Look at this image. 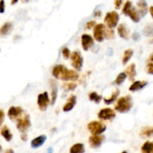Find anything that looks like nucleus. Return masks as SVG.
I'll use <instances>...</instances> for the list:
<instances>
[{
  "mask_svg": "<svg viewBox=\"0 0 153 153\" xmlns=\"http://www.w3.org/2000/svg\"><path fill=\"white\" fill-rule=\"evenodd\" d=\"M122 4H123V0H114V5H115V8L116 9L120 8Z\"/></svg>",
  "mask_w": 153,
  "mask_h": 153,
  "instance_id": "e433bc0d",
  "label": "nucleus"
},
{
  "mask_svg": "<svg viewBox=\"0 0 153 153\" xmlns=\"http://www.w3.org/2000/svg\"><path fill=\"white\" fill-rule=\"evenodd\" d=\"M89 99L91 101H93L98 104L101 102L102 97L101 95H99L97 92H92L89 94Z\"/></svg>",
  "mask_w": 153,
  "mask_h": 153,
  "instance_id": "bb28decb",
  "label": "nucleus"
},
{
  "mask_svg": "<svg viewBox=\"0 0 153 153\" xmlns=\"http://www.w3.org/2000/svg\"><path fill=\"white\" fill-rule=\"evenodd\" d=\"M152 132H153V130H152Z\"/></svg>",
  "mask_w": 153,
  "mask_h": 153,
  "instance_id": "864d4df0",
  "label": "nucleus"
},
{
  "mask_svg": "<svg viewBox=\"0 0 153 153\" xmlns=\"http://www.w3.org/2000/svg\"><path fill=\"white\" fill-rule=\"evenodd\" d=\"M137 7H138V12L140 13V16L142 17L146 16L148 12V6L146 0H139L137 1Z\"/></svg>",
  "mask_w": 153,
  "mask_h": 153,
  "instance_id": "2eb2a0df",
  "label": "nucleus"
},
{
  "mask_svg": "<svg viewBox=\"0 0 153 153\" xmlns=\"http://www.w3.org/2000/svg\"><path fill=\"white\" fill-rule=\"evenodd\" d=\"M117 33L121 38H123L125 40H128L129 37V29L127 28L125 24H120L117 27Z\"/></svg>",
  "mask_w": 153,
  "mask_h": 153,
  "instance_id": "ddd939ff",
  "label": "nucleus"
},
{
  "mask_svg": "<svg viewBox=\"0 0 153 153\" xmlns=\"http://www.w3.org/2000/svg\"><path fill=\"white\" fill-rule=\"evenodd\" d=\"M12 30V23L11 22H5L4 25L1 26L0 29V34L1 36L7 35Z\"/></svg>",
  "mask_w": 153,
  "mask_h": 153,
  "instance_id": "4be33fe9",
  "label": "nucleus"
},
{
  "mask_svg": "<svg viewBox=\"0 0 153 153\" xmlns=\"http://www.w3.org/2000/svg\"><path fill=\"white\" fill-rule=\"evenodd\" d=\"M62 55L65 59H69L70 57V51L68 48L64 47L62 49Z\"/></svg>",
  "mask_w": 153,
  "mask_h": 153,
  "instance_id": "72a5a7b5",
  "label": "nucleus"
},
{
  "mask_svg": "<svg viewBox=\"0 0 153 153\" xmlns=\"http://www.w3.org/2000/svg\"><path fill=\"white\" fill-rule=\"evenodd\" d=\"M63 87H64L67 91H73L76 89V87H77V85H76V83H73V82H70V83L64 84Z\"/></svg>",
  "mask_w": 153,
  "mask_h": 153,
  "instance_id": "2f4dec72",
  "label": "nucleus"
},
{
  "mask_svg": "<svg viewBox=\"0 0 153 153\" xmlns=\"http://www.w3.org/2000/svg\"><path fill=\"white\" fill-rule=\"evenodd\" d=\"M132 39L134 40H135V41H137V40L140 39V34H139L138 33H137V32L134 33V34H133V35H132Z\"/></svg>",
  "mask_w": 153,
  "mask_h": 153,
  "instance_id": "ea45409f",
  "label": "nucleus"
},
{
  "mask_svg": "<svg viewBox=\"0 0 153 153\" xmlns=\"http://www.w3.org/2000/svg\"><path fill=\"white\" fill-rule=\"evenodd\" d=\"M4 0H0V13H4Z\"/></svg>",
  "mask_w": 153,
  "mask_h": 153,
  "instance_id": "58836bf2",
  "label": "nucleus"
},
{
  "mask_svg": "<svg viewBox=\"0 0 153 153\" xmlns=\"http://www.w3.org/2000/svg\"><path fill=\"white\" fill-rule=\"evenodd\" d=\"M149 60H150L151 61H153V55H152V56L150 57V58H149Z\"/></svg>",
  "mask_w": 153,
  "mask_h": 153,
  "instance_id": "de8ad7c7",
  "label": "nucleus"
},
{
  "mask_svg": "<svg viewBox=\"0 0 153 153\" xmlns=\"http://www.w3.org/2000/svg\"><path fill=\"white\" fill-rule=\"evenodd\" d=\"M128 16L131 18V20L134 22H139L140 19V13H139L138 10L135 8V7H131V10L128 13Z\"/></svg>",
  "mask_w": 153,
  "mask_h": 153,
  "instance_id": "aec40b11",
  "label": "nucleus"
},
{
  "mask_svg": "<svg viewBox=\"0 0 153 153\" xmlns=\"http://www.w3.org/2000/svg\"><path fill=\"white\" fill-rule=\"evenodd\" d=\"M31 126V121H30L29 116L25 114V116L20 119H17V123H16V128L20 132L25 133L27 130Z\"/></svg>",
  "mask_w": 153,
  "mask_h": 153,
  "instance_id": "423d86ee",
  "label": "nucleus"
},
{
  "mask_svg": "<svg viewBox=\"0 0 153 153\" xmlns=\"http://www.w3.org/2000/svg\"><path fill=\"white\" fill-rule=\"evenodd\" d=\"M49 103V98L47 92H44L40 94L37 97V105H38L39 109L42 111H44L47 109L48 105Z\"/></svg>",
  "mask_w": 153,
  "mask_h": 153,
  "instance_id": "0eeeda50",
  "label": "nucleus"
},
{
  "mask_svg": "<svg viewBox=\"0 0 153 153\" xmlns=\"http://www.w3.org/2000/svg\"><path fill=\"white\" fill-rule=\"evenodd\" d=\"M0 133H1V135L5 139L6 141L9 142L12 140L13 135H12L10 129H9V128H7V126H4L1 128Z\"/></svg>",
  "mask_w": 153,
  "mask_h": 153,
  "instance_id": "412c9836",
  "label": "nucleus"
},
{
  "mask_svg": "<svg viewBox=\"0 0 153 153\" xmlns=\"http://www.w3.org/2000/svg\"><path fill=\"white\" fill-rule=\"evenodd\" d=\"M116 117V113L111 108H103L99 112L98 117L102 120H111Z\"/></svg>",
  "mask_w": 153,
  "mask_h": 153,
  "instance_id": "1a4fd4ad",
  "label": "nucleus"
},
{
  "mask_svg": "<svg viewBox=\"0 0 153 153\" xmlns=\"http://www.w3.org/2000/svg\"><path fill=\"white\" fill-rule=\"evenodd\" d=\"M146 73L148 74L153 75V63H149L146 66Z\"/></svg>",
  "mask_w": 153,
  "mask_h": 153,
  "instance_id": "c9c22d12",
  "label": "nucleus"
},
{
  "mask_svg": "<svg viewBox=\"0 0 153 153\" xmlns=\"http://www.w3.org/2000/svg\"><path fill=\"white\" fill-rule=\"evenodd\" d=\"M149 12H150L151 16H152V17L153 18V6H151V7H149Z\"/></svg>",
  "mask_w": 153,
  "mask_h": 153,
  "instance_id": "37998d69",
  "label": "nucleus"
},
{
  "mask_svg": "<svg viewBox=\"0 0 153 153\" xmlns=\"http://www.w3.org/2000/svg\"><path fill=\"white\" fill-rule=\"evenodd\" d=\"M76 104V96H71L67 100V102L63 107V111L64 112H68L71 111Z\"/></svg>",
  "mask_w": 153,
  "mask_h": 153,
  "instance_id": "f3484780",
  "label": "nucleus"
},
{
  "mask_svg": "<svg viewBox=\"0 0 153 153\" xmlns=\"http://www.w3.org/2000/svg\"><path fill=\"white\" fill-rule=\"evenodd\" d=\"M105 140V136L103 135H92L89 138L90 145L94 149H97L102 145Z\"/></svg>",
  "mask_w": 153,
  "mask_h": 153,
  "instance_id": "9b49d317",
  "label": "nucleus"
},
{
  "mask_svg": "<svg viewBox=\"0 0 153 153\" xmlns=\"http://www.w3.org/2000/svg\"><path fill=\"white\" fill-rule=\"evenodd\" d=\"M4 111L0 109V126H1V124H2V123L4 122Z\"/></svg>",
  "mask_w": 153,
  "mask_h": 153,
  "instance_id": "4c0bfd02",
  "label": "nucleus"
},
{
  "mask_svg": "<svg viewBox=\"0 0 153 153\" xmlns=\"http://www.w3.org/2000/svg\"><path fill=\"white\" fill-rule=\"evenodd\" d=\"M22 109L20 107H15V106H12L9 108L8 111H7V116L10 120H16L21 114L22 113Z\"/></svg>",
  "mask_w": 153,
  "mask_h": 153,
  "instance_id": "f8f14e48",
  "label": "nucleus"
},
{
  "mask_svg": "<svg viewBox=\"0 0 153 153\" xmlns=\"http://www.w3.org/2000/svg\"><path fill=\"white\" fill-rule=\"evenodd\" d=\"M101 15H102L101 10H97V11L94 13V16H96V17H100Z\"/></svg>",
  "mask_w": 153,
  "mask_h": 153,
  "instance_id": "a19ab883",
  "label": "nucleus"
},
{
  "mask_svg": "<svg viewBox=\"0 0 153 153\" xmlns=\"http://www.w3.org/2000/svg\"><path fill=\"white\" fill-rule=\"evenodd\" d=\"M148 82L146 81H142V82L141 81H136L129 87V91L131 92L140 91V90L143 89L145 86H146Z\"/></svg>",
  "mask_w": 153,
  "mask_h": 153,
  "instance_id": "dca6fc26",
  "label": "nucleus"
},
{
  "mask_svg": "<svg viewBox=\"0 0 153 153\" xmlns=\"http://www.w3.org/2000/svg\"><path fill=\"white\" fill-rule=\"evenodd\" d=\"M127 77V75L126 74V73H120L117 77L116 80H115V84L117 85H120L124 81L126 80Z\"/></svg>",
  "mask_w": 153,
  "mask_h": 153,
  "instance_id": "c756f323",
  "label": "nucleus"
},
{
  "mask_svg": "<svg viewBox=\"0 0 153 153\" xmlns=\"http://www.w3.org/2000/svg\"><path fill=\"white\" fill-rule=\"evenodd\" d=\"M114 37V31L113 29L111 28H108V29L105 30V38L110 40Z\"/></svg>",
  "mask_w": 153,
  "mask_h": 153,
  "instance_id": "7c9ffc66",
  "label": "nucleus"
},
{
  "mask_svg": "<svg viewBox=\"0 0 153 153\" xmlns=\"http://www.w3.org/2000/svg\"><path fill=\"white\" fill-rule=\"evenodd\" d=\"M21 139H22V141H26L27 140V134L25 133H23V134L21 135Z\"/></svg>",
  "mask_w": 153,
  "mask_h": 153,
  "instance_id": "79ce46f5",
  "label": "nucleus"
},
{
  "mask_svg": "<svg viewBox=\"0 0 153 153\" xmlns=\"http://www.w3.org/2000/svg\"><path fill=\"white\" fill-rule=\"evenodd\" d=\"M4 153H14V152H13V149H7V150L5 151V152H4Z\"/></svg>",
  "mask_w": 153,
  "mask_h": 153,
  "instance_id": "c03bdc74",
  "label": "nucleus"
},
{
  "mask_svg": "<svg viewBox=\"0 0 153 153\" xmlns=\"http://www.w3.org/2000/svg\"><path fill=\"white\" fill-rule=\"evenodd\" d=\"M51 85V105H54L56 102L57 97H58V88H57L56 83L54 81L50 82Z\"/></svg>",
  "mask_w": 153,
  "mask_h": 153,
  "instance_id": "a211bd4d",
  "label": "nucleus"
},
{
  "mask_svg": "<svg viewBox=\"0 0 153 153\" xmlns=\"http://www.w3.org/2000/svg\"><path fill=\"white\" fill-rule=\"evenodd\" d=\"M85 146L82 143H76L70 149V153H84Z\"/></svg>",
  "mask_w": 153,
  "mask_h": 153,
  "instance_id": "5701e85b",
  "label": "nucleus"
},
{
  "mask_svg": "<svg viewBox=\"0 0 153 153\" xmlns=\"http://www.w3.org/2000/svg\"><path fill=\"white\" fill-rule=\"evenodd\" d=\"M131 7H132V3H131V1H127L125 3V4H124V7L123 8V14H125L126 16H128V13H129V11L131 10Z\"/></svg>",
  "mask_w": 153,
  "mask_h": 153,
  "instance_id": "c85d7f7f",
  "label": "nucleus"
},
{
  "mask_svg": "<svg viewBox=\"0 0 153 153\" xmlns=\"http://www.w3.org/2000/svg\"><path fill=\"white\" fill-rule=\"evenodd\" d=\"M133 54H134V51H133L132 49H127V50H126L125 52H124L123 57V64H124V65L126 64L128 62V61L131 59Z\"/></svg>",
  "mask_w": 153,
  "mask_h": 153,
  "instance_id": "b1692460",
  "label": "nucleus"
},
{
  "mask_svg": "<svg viewBox=\"0 0 153 153\" xmlns=\"http://www.w3.org/2000/svg\"><path fill=\"white\" fill-rule=\"evenodd\" d=\"M88 128L93 135H100L106 130V126L99 121H92L88 125Z\"/></svg>",
  "mask_w": 153,
  "mask_h": 153,
  "instance_id": "7ed1b4c3",
  "label": "nucleus"
},
{
  "mask_svg": "<svg viewBox=\"0 0 153 153\" xmlns=\"http://www.w3.org/2000/svg\"><path fill=\"white\" fill-rule=\"evenodd\" d=\"M70 58H71L72 66L74 67V69L77 71H80L83 66V58L79 53V52H73L70 55Z\"/></svg>",
  "mask_w": 153,
  "mask_h": 153,
  "instance_id": "39448f33",
  "label": "nucleus"
},
{
  "mask_svg": "<svg viewBox=\"0 0 153 153\" xmlns=\"http://www.w3.org/2000/svg\"><path fill=\"white\" fill-rule=\"evenodd\" d=\"M143 34L146 37H152L153 36V24L147 25L143 31Z\"/></svg>",
  "mask_w": 153,
  "mask_h": 153,
  "instance_id": "cd10ccee",
  "label": "nucleus"
},
{
  "mask_svg": "<svg viewBox=\"0 0 153 153\" xmlns=\"http://www.w3.org/2000/svg\"><path fill=\"white\" fill-rule=\"evenodd\" d=\"M29 0H22V1H23V2H27V1H28Z\"/></svg>",
  "mask_w": 153,
  "mask_h": 153,
  "instance_id": "09e8293b",
  "label": "nucleus"
},
{
  "mask_svg": "<svg viewBox=\"0 0 153 153\" xmlns=\"http://www.w3.org/2000/svg\"><path fill=\"white\" fill-rule=\"evenodd\" d=\"M119 19V14L116 11H111L106 13L105 16L104 22H105L108 28L112 29V28H115L117 25Z\"/></svg>",
  "mask_w": 153,
  "mask_h": 153,
  "instance_id": "20e7f679",
  "label": "nucleus"
},
{
  "mask_svg": "<svg viewBox=\"0 0 153 153\" xmlns=\"http://www.w3.org/2000/svg\"><path fill=\"white\" fill-rule=\"evenodd\" d=\"M1 145H0V153H1Z\"/></svg>",
  "mask_w": 153,
  "mask_h": 153,
  "instance_id": "8fccbe9b",
  "label": "nucleus"
},
{
  "mask_svg": "<svg viewBox=\"0 0 153 153\" xmlns=\"http://www.w3.org/2000/svg\"><path fill=\"white\" fill-rule=\"evenodd\" d=\"M105 27L103 24H97L94 29V37L97 41L102 42L105 39Z\"/></svg>",
  "mask_w": 153,
  "mask_h": 153,
  "instance_id": "6e6552de",
  "label": "nucleus"
},
{
  "mask_svg": "<svg viewBox=\"0 0 153 153\" xmlns=\"http://www.w3.org/2000/svg\"><path fill=\"white\" fill-rule=\"evenodd\" d=\"M131 107H132L131 97L129 95H127L120 98L114 108L117 111L123 114L129 111Z\"/></svg>",
  "mask_w": 153,
  "mask_h": 153,
  "instance_id": "f03ea898",
  "label": "nucleus"
},
{
  "mask_svg": "<svg viewBox=\"0 0 153 153\" xmlns=\"http://www.w3.org/2000/svg\"><path fill=\"white\" fill-rule=\"evenodd\" d=\"M96 25V22L94 20H91V21H89V22H88L86 23V26H85V28H87V29H91V28H94Z\"/></svg>",
  "mask_w": 153,
  "mask_h": 153,
  "instance_id": "f704fd0d",
  "label": "nucleus"
},
{
  "mask_svg": "<svg viewBox=\"0 0 153 153\" xmlns=\"http://www.w3.org/2000/svg\"><path fill=\"white\" fill-rule=\"evenodd\" d=\"M126 74L128 75V79H129L130 81H133L135 78L136 74V67H135V64H131V65L128 66L127 67L126 70Z\"/></svg>",
  "mask_w": 153,
  "mask_h": 153,
  "instance_id": "6ab92c4d",
  "label": "nucleus"
},
{
  "mask_svg": "<svg viewBox=\"0 0 153 153\" xmlns=\"http://www.w3.org/2000/svg\"><path fill=\"white\" fill-rule=\"evenodd\" d=\"M46 140V135H40L31 140V146L32 148H34V149H37V148L40 147V146H41L42 145H43V143H45Z\"/></svg>",
  "mask_w": 153,
  "mask_h": 153,
  "instance_id": "4468645a",
  "label": "nucleus"
},
{
  "mask_svg": "<svg viewBox=\"0 0 153 153\" xmlns=\"http://www.w3.org/2000/svg\"><path fill=\"white\" fill-rule=\"evenodd\" d=\"M152 130L149 127H146V128H144L142 130L140 134L142 136H144V137H149L151 135V134H152Z\"/></svg>",
  "mask_w": 153,
  "mask_h": 153,
  "instance_id": "473e14b6",
  "label": "nucleus"
},
{
  "mask_svg": "<svg viewBox=\"0 0 153 153\" xmlns=\"http://www.w3.org/2000/svg\"><path fill=\"white\" fill-rule=\"evenodd\" d=\"M151 43H153V39H152V40H151Z\"/></svg>",
  "mask_w": 153,
  "mask_h": 153,
  "instance_id": "603ef678",
  "label": "nucleus"
},
{
  "mask_svg": "<svg viewBox=\"0 0 153 153\" xmlns=\"http://www.w3.org/2000/svg\"><path fill=\"white\" fill-rule=\"evenodd\" d=\"M122 153H127V152H126V151H124V152H123Z\"/></svg>",
  "mask_w": 153,
  "mask_h": 153,
  "instance_id": "3c124183",
  "label": "nucleus"
},
{
  "mask_svg": "<svg viewBox=\"0 0 153 153\" xmlns=\"http://www.w3.org/2000/svg\"><path fill=\"white\" fill-rule=\"evenodd\" d=\"M141 149L143 153H153V142L146 141L142 146Z\"/></svg>",
  "mask_w": 153,
  "mask_h": 153,
  "instance_id": "a878e982",
  "label": "nucleus"
},
{
  "mask_svg": "<svg viewBox=\"0 0 153 153\" xmlns=\"http://www.w3.org/2000/svg\"><path fill=\"white\" fill-rule=\"evenodd\" d=\"M47 153H52V148H49Z\"/></svg>",
  "mask_w": 153,
  "mask_h": 153,
  "instance_id": "49530a36",
  "label": "nucleus"
},
{
  "mask_svg": "<svg viewBox=\"0 0 153 153\" xmlns=\"http://www.w3.org/2000/svg\"><path fill=\"white\" fill-rule=\"evenodd\" d=\"M94 44V38L89 34H82V46L85 51H88L90 48L92 47Z\"/></svg>",
  "mask_w": 153,
  "mask_h": 153,
  "instance_id": "9d476101",
  "label": "nucleus"
},
{
  "mask_svg": "<svg viewBox=\"0 0 153 153\" xmlns=\"http://www.w3.org/2000/svg\"><path fill=\"white\" fill-rule=\"evenodd\" d=\"M120 90H118V89L115 90L114 92L111 94V96L109 98L105 99L104 100L105 103L106 105H110V104H111V103H113L114 102L115 100L117 99L118 96L120 95Z\"/></svg>",
  "mask_w": 153,
  "mask_h": 153,
  "instance_id": "393cba45",
  "label": "nucleus"
},
{
  "mask_svg": "<svg viewBox=\"0 0 153 153\" xmlns=\"http://www.w3.org/2000/svg\"><path fill=\"white\" fill-rule=\"evenodd\" d=\"M18 0H11V4H14L16 3H17Z\"/></svg>",
  "mask_w": 153,
  "mask_h": 153,
  "instance_id": "a18cd8bd",
  "label": "nucleus"
},
{
  "mask_svg": "<svg viewBox=\"0 0 153 153\" xmlns=\"http://www.w3.org/2000/svg\"><path fill=\"white\" fill-rule=\"evenodd\" d=\"M52 76L55 79L63 81H76L79 78L77 72L73 70H68L63 65L55 66L52 70Z\"/></svg>",
  "mask_w": 153,
  "mask_h": 153,
  "instance_id": "f257e3e1",
  "label": "nucleus"
}]
</instances>
